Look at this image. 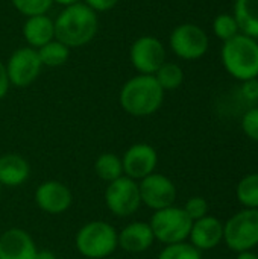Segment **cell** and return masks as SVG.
I'll use <instances>...</instances> for the list:
<instances>
[{"label":"cell","mask_w":258,"mask_h":259,"mask_svg":"<svg viewBox=\"0 0 258 259\" xmlns=\"http://www.w3.org/2000/svg\"><path fill=\"white\" fill-rule=\"evenodd\" d=\"M35 259H58V258H56V255H55L53 252L43 249V250H38V252H36V256H35Z\"/></svg>","instance_id":"obj_32"},{"label":"cell","mask_w":258,"mask_h":259,"mask_svg":"<svg viewBox=\"0 0 258 259\" xmlns=\"http://www.w3.org/2000/svg\"><path fill=\"white\" fill-rule=\"evenodd\" d=\"M35 203L43 212L59 215L70 209L73 203V193L59 181H46L35 190Z\"/></svg>","instance_id":"obj_13"},{"label":"cell","mask_w":258,"mask_h":259,"mask_svg":"<svg viewBox=\"0 0 258 259\" xmlns=\"http://www.w3.org/2000/svg\"><path fill=\"white\" fill-rule=\"evenodd\" d=\"M84 3L88 8H91L96 14H99V12H106L113 9L119 3V0H84Z\"/></svg>","instance_id":"obj_30"},{"label":"cell","mask_w":258,"mask_h":259,"mask_svg":"<svg viewBox=\"0 0 258 259\" xmlns=\"http://www.w3.org/2000/svg\"><path fill=\"white\" fill-rule=\"evenodd\" d=\"M182 209L186 211V214L190 217L192 222H196V220H199V219L208 215L210 206H208V202H207L204 197H201V196H193V197H190V199L186 202V205L182 206Z\"/></svg>","instance_id":"obj_27"},{"label":"cell","mask_w":258,"mask_h":259,"mask_svg":"<svg viewBox=\"0 0 258 259\" xmlns=\"http://www.w3.org/2000/svg\"><path fill=\"white\" fill-rule=\"evenodd\" d=\"M189 240L199 252L216 249L224 241V222L213 215H205L193 222Z\"/></svg>","instance_id":"obj_15"},{"label":"cell","mask_w":258,"mask_h":259,"mask_svg":"<svg viewBox=\"0 0 258 259\" xmlns=\"http://www.w3.org/2000/svg\"><path fill=\"white\" fill-rule=\"evenodd\" d=\"M119 232L102 220L85 223L75 237L76 250L88 259H105L119 249Z\"/></svg>","instance_id":"obj_4"},{"label":"cell","mask_w":258,"mask_h":259,"mask_svg":"<svg viewBox=\"0 0 258 259\" xmlns=\"http://www.w3.org/2000/svg\"><path fill=\"white\" fill-rule=\"evenodd\" d=\"M0 194H2V185H0Z\"/></svg>","instance_id":"obj_35"},{"label":"cell","mask_w":258,"mask_h":259,"mask_svg":"<svg viewBox=\"0 0 258 259\" xmlns=\"http://www.w3.org/2000/svg\"><path fill=\"white\" fill-rule=\"evenodd\" d=\"M158 259H202V252H199L190 243L182 241L164 246V249L158 255Z\"/></svg>","instance_id":"obj_25"},{"label":"cell","mask_w":258,"mask_h":259,"mask_svg":"<svg viewBox=\"0 0 258 259\" xmlns=\"http://www.w3.org/2000/svg\"><path fill=\"white\" fill-rule=\"evenodd\" d=\"M23 38L32 49H40L55 39V21L47 15L27 17L23 24Z\"/></svg>","instance_id":"obj_17"},{"label":"cell","mask_w":258,"mask_h":259,"mask_svg":"<svg viewBox=\"0 0 258 259\" xmlns=\"http://www.w3.org/2000/svg\"><path fill=\"white\" fill-rule=\"evenodd\" d=\"M40 61L46 67H61L70 58V49L58 39H52L43 47L36 49Z\"/></svg>","instance_id":"obj_21"},{"label":"cell","mask_w":258,"mask_h":259,"mask_svg":"<svg viewBox=\"0 0 258 259\" xmlns=\"http://www.w3.org/2000/svg\"><path fill=\"white\" fill-rule=\"evenodd\" d=\"M6 71L11 85L17 88H26L32 85L43 68L36 49L32 47H20L17 49L8 59Z\"/></svg>","instance_id":"obj_10"},{"label":"cell","mask_w":258,"mask_h":259,"mask_svg":"<svg viewBox=\"0 0 258 259\" xmlns=\"http://www.w3.org/2000/svg\"><path fill=\"white\" fill-rule=\"evenodd\" d=\"M138 190L141 205L148 206L152 211H160L175 205L178 194L172 179L157 171L138 181Z\"/></svg>","instance_id":"obj_11"},{"label":"cell","mask_w":258,"mask_h":259,"mask_svg":"<svg viewBox=\"0 0 258 259\" xmlns=\"http://www.w3.org/2000/svg\"><path fill=\"white\" fill-rule=\"evenodd\" d=\"M38 247L29 232L11 228L0 235V259H35Z\"/></svg>","instance_id":"obj_14"},{"label":"cell","mask_w":258,"mask_h":259,"mask_svg":"<svg viewBox=\"0 0 258 259\" xmlns=\"http://www.w3.org/2000/svg\"><path fill=\"white\" fill-rule=\"evenodd\" d=\"M154 76H155L157 82L160 83V87L164 91L178 90L184 82V71L175 62H167L166 61Z\"/></svg>","instance_id":"obj_23"},{"label":"cell","mask_w":258,"mask_h":259,"mask_svg":"<svg viewBox=\"0 0 258 259\" xmlns=\"http://www.w3.org/2000/svg\"><path fill=\"white\" fill-rule=\"evenodd\" d=\"M148 223L154 232L155 241H160L164 246L187 241L193 225L186 211L175 205L154 211Z\"/></svg>","instance_id":"obj_5"},{"label":"cell","mask_w":258,"mask_h":259,"mask_svg":"<svg viewBox=\"0 0 258 259\" xmlns=\"http://www.w3.org/2000/svg\"><path fill=\"white\" fill-rule=\"evenodd\" d=\"M213 32L219 39H222L225 42V41H230L231 38H234L236 35H239L240 29H239L237 20L234 15L219 14L213 21Z\"/></svg>","instance_id":"obj_24"},{"label":"cell","mask_w":258,"mask_h":259,"mask_svg":"<svg viewBox=\"0 0 258 259\" xmlns=\"http://www.w3.org/2000/svg\"><path fill=\"white\" fill-rule=\"evenodd\" d=\"M119 247L128 253H143L155 243L154 232L148 222H132L117 235Z\"/></svg>","instance_id":"obj_16"},{"label":"cell","mask_w":258,"mask_h":259,"mask_svg":"<svg viewBox=\"0 0 258 259\" xmlns=\"http://www.w3.org/2000/svg\"><path fill=\"white\" fill-rule=\"evenodd\" d=\"M30 175V167L26 158L17 153L0 156V185L15 188L23 185Z\"/></svg>","instance_id":"obj_18"},{"label":"cell","mask_w":258,"mask_h":259,"mask_svg":"<svg viewBox=\"0 0 258 259\" xmlns=\"http://www.w3.org/2000/svg\"><path fill=\"white\" fill-rule=\"evenodd\" d=\"M14 8L24 17L43 15L52 8L53 0H11Z\"/></svg>","instance_id":"obj_26"},{"label":"cell","mask_w":258,"mask_h":259,"mask_svg":"<svg viewBox=\"0 0 258 259\" xmlns=\"http://www.w3.org/2000/svg\"><path fill=\"white\" fill-rule=\"evenodd\" d=\"M220 59L227 73L240 82L258 77V41L248 35L239 33L225 41Z\"/></svg>","instance_id":"obj_3"},{"label":"cell","mask_w":258,"mask_h":259,"mask_svg":"<svg viewBox=\"0 0 258 259\" xmlns=\"http://www.w3.org/2000/svg\"><path fill=\"white\" fill-rule=\"evenodd\" d=\"M236 196L243 208L258 209V173H249L239 181Z\"/></svg>","instance_id":"obj_22"},{"label":"cell","mask_w":258,"mask_h":259,"mask_svg":"<svg viewBox=\"0 0 258 259\" xmlns=\"http://www.w3.org/2000/svg\"><path fill=\"white\" fill-rule=\"evenodd\" d=\"M242 131L249 140L258 143V106L248 109L243 114V117H242Z\"/></svg>","instance_id":"obj_28"},{"label":"cell","mask_w":258,"mask_h":259,"mask_svg":"<svg viewBox=\"0 0 258 259\" xmlns=\"http://www.w3.org/2000/svg\"><path fill=\"white\" fill-rule=\"evenodd\" d=\"M122 164L123 175L138 182L146 176L155 173V168L158 165V153L151 144L137 143L126 149L122 158Z\"/></svg>","instance_id":"obj_12"},{"label":"cell","mask_w":258,"mask_h":259,"mask_svg":"<svg viewBox=\"0 0 258 259\" xmlns=\"http://www.w3.org/2000/svg\"><path fill=\"white\" fill-rule=\"evenodd\" d=\"M169 46L178 58L184 61H198L208 52L210 39L201 26L182 23L172 30Z\"/></svg>","instance_id":"obj_8"},{"label":"cell","mask_w":258,"mask_h":259,"mask_svg":"<svg viewBox=\"0 0 258 259\" xmlns=\"http://www.w3.org/2000/svg\"><path fill=\"white\" fill-rule=\"evenodd\" d=\"M94 171L102 181L108 184L125 176L122 158L116 153H102L94 162Z\"/></svg>","instance_id":"obj_20"},{"label":"cell","mask_w":258,"mask_h":259,"mask_svg":"<svg viewBox=\"0 0 258 259\" xmlns=\"http://www.w3.org/2000/svg\"><path fill=\"white\" fill-rule=\"evenodd\" d=\"M11 82L8 77V71H6V65L0 61V100L6 97L8 91H9Z\"/></svg>","instance_id":"obj_31"},{"label":"cell","mask_w":258,"mask_h":259,"mask_svg":"<svg viewBox=\"0 0 258 259\" xmlns=\"http://www.w3.org/2000/svg\"><path fill=\"white\" fill-rule=\"evenodd\" d=\"M164 90L152 74H137L126 80L119 94L123 111L132 117H149L164 102Z\"/></svg>","instance_id":"obj_2"},{"label":"cell","mask_w":258,"mask_h":259,"mask_svg":"<svg viewBox=\"0 0 258 259\" xmlns=\"http://www.w3.org/2000/svg\"><path fill=\"white\" fill-rule=\"evenodd\" d=\"M236 259H258V253H255L254 250H248V252L237 253V258Z\"/></svg>","instance_id":"obj_33"},{"label":"cell","mask_w":258,"mask_h":259,"mask_svg":"<svg viewBox=\"0 0 258 259\" xmlns=\"http://www.w3.org/2000/svg\"><path fill=\"white\" fill-rule=\"evenodd\" d=\"M53 3H58V5L67 8V6H71L75 3H79V0H53Z\"/></svg>","instance_id":"obj_34"},{"label":"cell","mask_w":258,"mask_h":259,"mask_svg":"<svg viewBox=\"0 0 258 259\" xmlns=\"http://www.w3.org/2000/svg\"><path fill=\"white\" fill-rule=\"evenodd\" d=\"M103 200L113 215L120 219L134 215L141 206L138 182L128 176H122L109 182L105 190Z\"/></svg>","instance_id":"obj_7"},{"label":"cell","mask_w":258,"mask_h":259,"mask_svg":"<svg viewBox=\"0 0 258 259\" xmlns=\"http://www.w3.org/2000/svg\"><path fill=\"white\" fill-rule=\"evenodd\" d=\"M224 243L236 253L258 246V209L243 208L224 223Z\"/></svg>","instance_id":"obj_6"},{"label":"cell","mask_w":258,"mask_h":259,"mask_svg":"<svg viewBox=\"0 0 258 259\" xmlns=\"http://www.w3.org/2000/svg\"><path fill=\"white\" fill-rule=\"evenodd\" d=\"M129 61L138 74L154 76L166 62V47L158 38L143 35L132 42L129 49Z\"/></svg>","instance_id":"obj_9"},{"label":"cell","mask_w":258,"mask_h":259,"mask_svg":"<svg viewBox=\"0 0 258 259\" xmlns=\"http://www.w3.org/2000/svg\"><path fill=\"white\" fill-rule=\"evenodd\" d=\"M55 21V39L68 49L88 44L99 30L97 14L85 3H75L64 8Z\"/></svg>","instance_id":"obj_1"},{"label":"cell","mask_w":258,"mask_h":259,"mask_svg":"<svg viewBox=\"0 0 258 259\" xmlns=\"http://www.w3.org/2000/svg\"><path fill=\"white\" fill-rule=\"evenodd\" d=\"M240 33L258 39V0H236L234 14Z\"/></svg>","instance_id":"obj_19"},{"label":"cell","mask_w":258,"mask_h":259,"mask_svg":"<svg viewBox=\"0 0 258 259\" xmlns=\"http://www.w3.org/2000/svg\"><path fill=\"white\" fill-rule=\"evenodd\" d=\"M240 96L246 102H249V103L258 102V77L242 82V85H240Z\"/></svg>","instance_id":"obj_29"}]
</instances>
